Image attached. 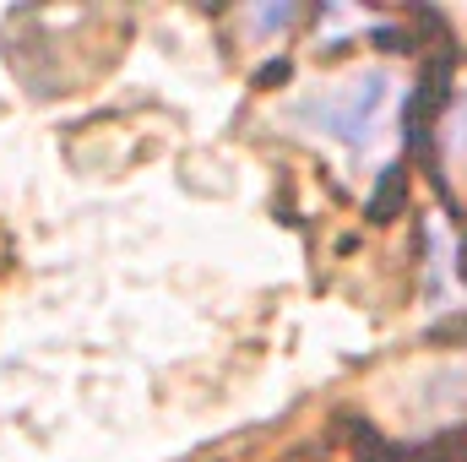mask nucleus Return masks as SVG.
<instances>
[{
    "mask_svg": "<svg viewBox=\"0 0 467 462\" xmlns=\"http://www.w3.org/2000/svg\"><path fill=\"white\" fill-rule=\"evenodd\" d=\"M391 110H397V77L386 66H369L348 82H332V88L299 99L288 120L299 131H321L343 147H375L391 125Z\"/></svg>",
    "mask_w": 467,
    "mask_h": 462,
    "instance_id": "f257e3e1",
    "label": "nucleus"
},
{
    "mask_svg": "<svg viewBox=\"0 0 467 462\" xmlns=\"http://www.w3.org/2000/svg\"><path fill=\"white\" fill-rule=\"evenodd\" d=\"M441 152H446V169H457L467 180V93L441 120Z\"/></svg>",
    "mask_w": 467,
    "mask_h": 462,
    "instance_id": "f03ea898",
    "label": "nucleus"
}]
</instances>
